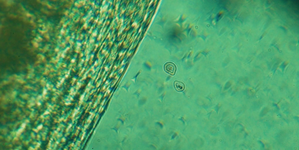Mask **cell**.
I'll list each match as a JSON object with an SVG mask.
<instances>
[{
  "label": "cell",
  "instance_id": "1",
  "mask_svg": "<svg viewBox=\"0 0 299 150\" xmlns=\"http://www.w3.org/2000/svg\"><path fill=\"white\" fill-rule=\"evenodd\" d=\"M164 69L167 73L171 75H175L177 71V67L175 64L171 62H166L164 65Z\"/></svg>",
  "mask_w": 299,
  "mask_h": 150
},
{
  "label": "cell",
  "instance_id": "2",
  "mask_svg": "<svg viewBox=\"0 0 299 150\" xmlns=\"http://www.w3.org/2000/svg\"><path fill=\"white\" fill-rule=\"evenodd\" d=\"M173 86L175 90L179 92H183L185 88V84L181 81L178 80L174 81Z\"/></svg>",
  "mask_w": 299,
  "mask_h": 150
}]
</instances>
